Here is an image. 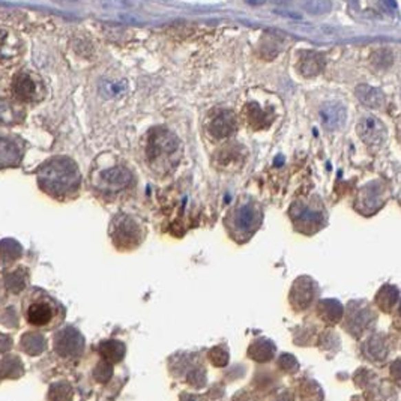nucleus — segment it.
Masks as SVG:
<instances>
[{"label": "nucleus", "instance_id": "f03ea898", "mask_svg": "<svg viewBox=\"0 0 401 401\" xmlns=\"http://www.w3.org/2000/svg\"><path fill=\"white\" fill-rule=\"evenodd\" d=\"M38 179L47 193L54 195L71 194L80 185V173L76 162L69 158H53L39 169Z\"/></svg>", "mask_w": 401, "mask_h": 401}, {"label": "nucleus", "instance_id": "6ab92c4d", "mask_svg": "<svg viewBox=\"0 0 401 401\" xmlns=\"http://www.w3.org/2000/svg\"><path fill=\"white\" fill-rule=\"evenodd\" d=\"M248 5H252V6H259V5H263L266 0H245Z\"/></svg>", "mask_w": 401, "mask_h": 401}, {"label": "nucleus", "instance_id": "7ed1b4c3", "mask_svg": "<svg viewBox=\"0 0 401 401\" xmlns=\"http://www.w3.org/2000/svg\"><path fill=\"white\" fill-rule=\"evenodd\" d=\"M179 149H181V142L167 129H153L147 137L146 155L153 169L167 167L169 162L177 155Z\"/></svg>", "mask_w": 401, "mask_h": 401}, {"label": "nucleus", "instance_id": "39448f33", "mask_svg": "<svg viewBox=\"0 0 401 401\" xmlns=\"http://www.w3.org/2000/svg\"><path fill=\"white\" fill-rule=\"evenodd\" d=\"M24 53L23 41L17 34L5 28H0V65L11 67L20 62Z\"/></svg>", "mask_w": 401, "mask_h": 401}, {"label": "nucleus", "instance_id": "f257e3e1", "mask_svg": "<svg viewBox=\"0 0 401 401\" xmlns=\"http://www.w3.org/2000/svg\"><path fill=\"white\" fill-rule=\"evenodd\" d=\"M21 316L30 328L39 331H53L65 318V308L50 293L32 288L21 298Z\"/></svg>", "mask_w": 401, "mask_h": 401}, {"label": "nucleus", "instance_id": "2eb2a0df", "mask_svg": "<svg viewBox=\"0 0 401 401\" xmlns=\"http://www.w3.org/2000/svg\"><path fill=\"white\" fill-rule=\"evenodd\" d=\"M256 214L250 208H242L236 215V227L241 228V232H250L256 226Z\"/></svg>", "mask_w": 401, "mask_h": 401}, {"label": "nucleus", "instance_id": "aec40b11", "mask_svg": "<svg viewBox=\"0 0 401 401\" xmlns=\"http://www.w3.org/2000/svg\"><path fill=\"white\" fill-rule=\"evenodd\" d=\"M398 322H401V307H400L398 313H397V317H395V323H398Z\"/></svg>", "mask_w": 401, "mask_h": 401}, {"label": "nucleus", "instance_id": "ddd939ff", "mask_svg": "<svg viewBox=\"0 0 401 401\" xmlns=\"http://www.w3.org/2000/svg\"><path fill=\"white\" fill-rule=\"evenodd\" d=\"M325 68V59L323 56L313 53V52H305L301 56L298 69L305 77H314L317 74H321Z\"/></svg>", "mask_w": 401, "mask_h": 401}, {"label": "nucleus", "instance_id": "9b49d317", "mask_svg": "<svg viewBox=\"0 0 401 401\" xmlns=\"http://www.w3.org/2000/svg\"><path fill=\"white\" fill-rule=\"evenodd\" d=\"M24 118L21 105L5 95H0V125L17 124Z\"/></svg>", "mask_w": 401, "mask_h": 401}, {"label": "nucleus", "instance_id": "4468645a", "mask_svg": "<svg viewBox=\"0 0 401 401\" xmlns=\"http://www.w3.org/2000/svg\"><path fill=\"white\" fill-rule=\"evenodd\" d=\"M243 118L247 119L248 124L256 129L266 128L269 124H271V116H269V113L265 111L263 109H260L256 102H251L245 107Z\"/></svg>", "mask_w": 401, "mask_h": 401}, {"label": "nucleus", "instance_id": "20e7f679", "mask_svg": "<svg viewBox=\"0 0 401 401\" xmlns=\"http://www.w3.org/2000/svg\"><path fill=\"white\" fill-rule=\"evenodd\" d=\"M45 86L35 72L20 71L14 76L11 85L12 100L19 104H32L38 102L45 96Z\"/></svg>", "mask_w": 401, "mask_h": 401}, {"label": "nucleus", "instance_id": "dca6fc26", "mask_svg": "<svg viewBox=\"0 0 401 401\" xmlns=\"http://www.w3.org/2000/svg\"><path fill=\"white\" fill-rule=\"evenodd\" d=\"M242 158H243L242 147L235 146V144L226 146L218 155V160H219V162H223V164H232V162H235L237 160H242Z\"/></svg>", "mask_w": 401, "mask_h": 401}, {"label": "nucleus", "instance_id": "423d86ee", "mask_svg": "<svg viewBox=\"0 0 401 401\" xmlns=\"http://www.w3.org/2000/svg\"><path fill=\"white\" fill-rule=\"evenodd\" d=\"M356 133L365 144L371 147H379L380 144H383V142L387 140V136H388L387 127L383 125V122L379 120L378 118H371V116L362 118L358 122Z\"/></svg>", "mask_w": 401, "mask_h": 401}, {"label": "nucleus", "instance_id": "6e6552de", "mask_svg": "<svg viewBox=\"0 0 401 401\" xmlns=\"http://www.w3.org/2000/svg\"><path fill=\"white\" fill-rule=\"evenodd\" d=\"M133 182V173L125 167H113L100 173V184L104 190L119 191L129 186Z\"/></svg>", "mask_w": 401, "mask_h": 401}, {"label": "nucleus", "instance_id": "1a4fd4ad", "mask_svg": "<svg viewBox=\"0 0 401 401\" xmlns=\"http://www.w3.org/2000/svg\"><path fill=\"white\" fill-rule=\"evenodd\" d=\"M347 113L345 105L340 102H326L321 107V120L326 131H337L346 124Z\"/></svg>", "mask_w": 401, "mask_h": 401}, {"label": "nucleus", "instance_id": "f8f14e48", "mask_svg": "<svg viewBox=\"0 0 401 401\" xmlns=\"http://www.w3.org/2000/svg\"><path fill=\"white\" fill-rule=\"evenodd\" d=\"M355 95L362 105L368 109H382L384 105V95L382 91L370 85H359L355 89Z\"/></svg>", "mask_w": 401, "mask_h": 401}, {"label": "nucleus", "instance_id": "9d476101", "mask_svg": "<svg viewBox=\"0 0 401 401\" xmlns=\"http://www.w3.org/2000/svg\"><path fill=\"white\" fill-rule=\"evenodd\" d=\"M23 157V146L12 137L0 136V169L15 167L20 164Z\"/></svg>", "mask_w": 401, "mask_h": 401}, {"label": "nucleus", "instance_id": "0eeeda50", "mask_svg": "<svg viewBox=\"0 0 401 401\" xmlns=\"http://www.w3.org/2000/svg\"><path fill=\"white\" fill-rule=\"evenodd\" d=\"M236 118L230 110H219L209 119L208 129L212 137L227 138L236 131Z\"/></svg>", "mask_w": 401, "mask_h": 401}, {"label": "nucleus", "instance_id": "f3484780", "mask_svg": "<svg viewBox=\"0 0 401 401\" xmlns=\"http://www.w3.org/2000/svg\"><path fill=\"white\" fill-rule=\"evenodd\" d=\"M304 8L313 15H323L331 11V0H304Z\"/></svg>", "mask_w": 401, "mask_h": 401}, {"label": "nucleus", "instance_id": "a211bd4d", "mask_svg": "<svg viewBox=\"0 0 401 401\" xmlns=\"http://www.w3.org/2000/svg\"><path fill=\"white\" fill-rule=\"evenodd\" d=\"M107 89H109V92H107L109 96H118L125 91V85L124 83H107Z\"/></svg>", "mask_w": 401, "mask_h": 401}]
</instances>
